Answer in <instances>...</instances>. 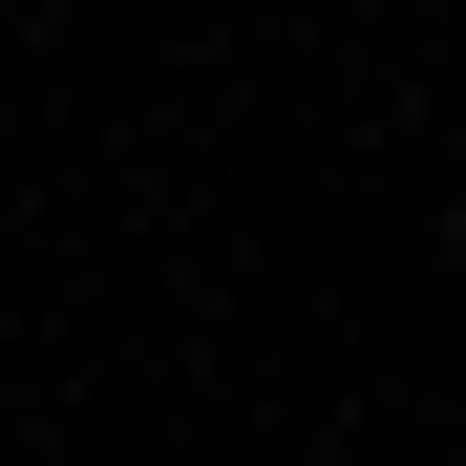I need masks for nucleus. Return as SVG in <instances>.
<instances>
[{
	"instance_id": "nucleus-1",
	"label": "nucleus",
	"mask_w": 466,
	"mask_h": 466,
	"mask_svg": "<svg viewBox=\"0 0 466 466\" xmlns=\"http://www.w3.org/2000/svg\"><path fill=\"white\" fill-rule=\"evenodd\" d=\"M445 233H466V212H445Z\"/></svg>"
}]
</instances>
